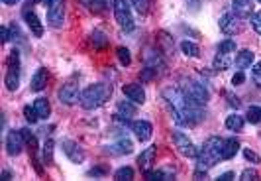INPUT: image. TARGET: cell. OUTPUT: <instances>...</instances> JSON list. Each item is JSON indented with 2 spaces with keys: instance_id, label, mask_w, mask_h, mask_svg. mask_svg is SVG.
Masks as SVG:
<instances>
[{
  "instance_id": "obj_1",
  "label": "cell",
  "mask_w": 261,
  "mask_h": 181,
  "mask_svg": "<svg viewBox=\"0 0 261 181\" xmlns=\"http://www.w3.org/2000/svg\"><path fill=\"white\" fill-rule=\"evenodd\" d=\"M163 99L171 108L173 120L181 126H194L204 118L203 105L194 103L190 97L185 95V90L179 89V87L163 89Z\"/></svg>"
},
{
  "instance_id": "obj_2",
  "label": "cell",
  "mask_w": 261,
  "mask_h": 181,
  "mask_svg": "<svg viewBox=\"0 0 261 181\" xmlns=\"http://www.w3.org/2000/svg\"><path fill=\"white\" fill-rule=\"evenodd\" d=\"M110 97H112V85L94 83V85H88L87 89L81 93L79 105L83 106L85 110H94V108H101Z\"/></svg>"
},
{
  "instance_id": "obj_3",
  "label": "cell",
  "mask_w": 261,
  "mask_h": 181,
  "mask_svg": "<svg viewBox=\"0 0 261 181\" xmlns=\"http://www.w3.org/2000/svg\"><path fill=\"white\" fill-rule=\"evenodd\" d=\"M222 150H224V140L222 138H218V136H210L206 142H204V146L199 150V156H197V164L199 167L197 169H210V167H214L222 160Z\"/></svg>"
},
{
  "instance_id": "obj_4",
  "label": "cell",
  "mask_w": 261,
  "mask_h": 181,
  "mask_svg": "<svg viewBox=\"0 0 261 181\" xmlns=\"http://www.w3.org/2000/svg\"><path fill=\"white\" fill-rule=\"evenodd\" d=\"M6 75H4V85L8 90H18L20 87V51L12 49L8 59H6Z\"/></svg>"
},
{
  "instance_id": "obj_5",
  "label": "cell",
  "mask_w": 261,
  "mask_h": 181,
  "mask_svg": "<svg viewBox=\"0 0 261 181\" xmlns=\"http://www.w3.org/2000/svg\"><path fill=\"white\" fill-rule=\"evenodd\" d=\"M112 8H114V18H116L118 26L124 32H132L136 28L134 24V16H132V8L126 0H114L112 2Z\"/></svg>"
},
{
  "instance_id": "obj_6",
  "label": "cell",
  "mask_w": 261,
  "mask_h": 181,
  "mask_svg": "<svg viewBox=\"0 0 261 181\" xmlns=\"http://www.w3.org/2000/svg\"><path fill=\"white\" fill-rule=\"evenodd\" d=\"M47 6V24L51 28H61L65 22V0H44Z\"/></svg>"
},
{
  "instance_id": "obj_7",
  "label": "cell",
  "mask_w": 261,
  "mask_h": 181,
  "mask_svg": "<svg viewBox=\"0 0 261 181\" xmlns=\"http://www.w3.org/2000/svg\"><path fill=\"white\" fill-rule=\"evenodd\" d=\"M181 89L185 90V95H187V97H190V99H192L194 103H199V105H206V103H208V99H210L208 89L204 87L201 81H194V79L185 81V85H183Z\"/></svg>"
},
{
  "instance_id": "obj_8",
  "label": "cell",
  "mask_w": 261,
  "mask_h": 181,
  "mask_svg": "<svg viewBox=\"0 0 261 181\" xmlns=\"http://www.w3.org/2000/svg\"><path fill=\"white\" fill-rule=\"evenodd\" d=\"M218 26H220V30L224 32L226 36H236V34H240L242 32V18L236 14V12H226V14L220 18V22H218Z\"/></svg>"
},
{
  "instance_id": "obj_9",
  "label": "cell",
  "mask_w": 261,
  "mask_h": 181,
  "mask_svg": "<svg viewBox=\"0 0 261 181\" xmlns=\"http://www.w3.org/2000/svg\"><path fill=\"white\" fill-rule=\"evenodd\" d=\"M173 144L175 148L179 150V154H183L185 158H197L199 156V150L192 144V140L187 134H183V132H173Z\"/></svg>"
},
{
  "instance_id": "obj_10",
  "label": "cell",
  "mask_w": 261,
  "mask_h": 181,
  "mask_svg": "<svg viewBox=\"0 0 261 181\" xmlns=\"http://www.w3.org/2000/svg\"><path fill=\"white\" fill-rule=\"evenodd\" d=\"M24 144H26V138L22 134V130H12V132L6 134V152H8V156L22 154Z\"/></svg>"
},
{
  "instance_id": "obj_11",
  "label": "cell",
  "mask_w": 261,
  "mask_h": 181,
  "mask_svg": "<svg viewBox=\"0 0 261 181\" xmlns=\"http://www.w3.org/2000/svg\"><path fill=\"white\" fill-rule=\"evenodd\" d=\"M61 148H63V154L71 160L73 164H83L85 158H87L85 150H83L77 142H73V140H63V142H61Z\"/></svg>"
},
{
  "instance_id": "obj_12",
  "label": "cell",
  "mask_w": 261,
  "mask_h": 181,
  "mask_svg": "<svg viewBox=\"0 0 261 181\" xmlns=\"http://www.w3.org/2000/svg\"><path fill=\"white\" fill-rule=\"evenodd\" d=\"M57 97H59V101H61V105L71 106L75 105V103H79L81 93H79V87H77L73 81H69V83H65V85L59 89Z\"/></svg>"
},
{
  "instance_id": "obj_13",
  "label": "cell",
  "mask_w": 261,
  "mask_h": 181,
  "mask_svg": "<svg viewBox=\"0 0 261 181\" xmlns=\"http://www.w3.org/2000/svg\"><path fill=\"white\" fill-rule=\"evenodd\" d=\"M132 132L138 138V142H147L153 134V126L147 120H134L132 122Z\"/></svg>"
},
{
  "instance_id": "obj_14",
  "label": "cell",
  "mask_w": 261,
  "mask_h": 181,
  "mask_svg": "<svg viewBox=\"0 0 261 181\" xmlns=\"http://www.w3.org/2000/svg\"><path fill=\"white\" fill-rule=\"evenodd\" d=\"M122 93H124L130 101H134L136 105H144L145 103V90L140 83H128V85H124V87H122Z\"/></svg>"
},
{
  "instance_id": "obj_15",
  "label": "cell",
  "mask_w": 261,
  "mask_h": 181,
  "mask_svg": "<svg viewBox=\"0 0 261 181\" xmlns=\"http://www.w3.org/2000/svg\"><path fill=\"white\" fill-rule=\"evenodd\" d=\"M24 20H26V24H28V28L31 30V34L36 36V38H42L44 36V24L40 22V18L36 12H31L29 8L24 10Z\"/></svg>"
},
{
  "instance_id": "obj_16",
  "label": "cell",
  "mask_w": 261,
  "mask_h": 181,
  "mask_svg": "<svg viewBox=\"0 0 261 181\" xmlns=\"http://www.w3.org/2000/svg\"><path fill=\"white\" fill-rule=\"evenodd\" d=\"M155 154H157V146H149V148H145V150L138 156V166H140V169L149 171V169H151V166H153Z\"/></svg>"
},
{
  "instance_id": "obj_17",
  "label": "cell",
  "mask_w": 261,
  "mask_h": 181,
  "mask_svg": "<svg viewBox=\"0 0 261 181\" xmlns=\"http://www.w3.org/2000/svg\"><path fill=\"white\" fill-rule=\"evenodd\" d=\"M116 116L120 120H130L132 116H136V103L134 101H120L116 106Z\"/></svg>"
},
{
  "instance_id": "obj_18",
  "label": "cell",
  "mask_w": 261,
  "mask_h": 181,
  "mask_svg": "<svg viewBox=\"0 0 261 181\" xmlns=\"http://www.w3.org/2000/svg\"><path fill=\"white\" fill-rule=\"evenodd\" d=\"M232 8L240 18H251V14H253L251 0H232Z\"/></svg>"
},
{
  "instance_id": "obj_19",
  "label": "cell",
  "mask_w": 261,
  "mask_h": 181,
  "mask_svg": "<svg viewBox=\"0 0 261 181\" xmlns=\"http://www.w3.org/2000/svg\"><path fill=\"white\" fill-rule=\"evenodd\" d=\"M106 152H108V154H114V156L132 154V152H134V144H132V140H128V138H122L120 142L112 144V146H108V148H106Z\"/></svg>"
},
{
  "instance_id": "obj_20",
  "label": "cell",
  "mask_w": 261,
  "mask_h": 181,
  "mask_svg": "<svg viewBox=\"0 0 261 181\" xmlns=\"http://www.w3.org/2000/svg\"><path fill=\"white\" fill-rule=\"evenodd\" d=\"M47 79H49V75H47V69L40 67V69L34 73V77H31V90H36V93L44 90L45 85H47Z\"/></svg>"
},
{
  "instance_id": "obj_21",
  "label": "cell",
  "mask_w": 261,
  "mask_h": 181,
  "mask_svg": "<svg viewBox=\"0 0 261 181\" xmlns=\"http://www.w3.org/2000/svg\"><path fill=\"white\" fill-rule=\"evenodd\" d=\"M253 63V51L251 49H242L236 53V67L238 69H246V67H251Z\"/></svg>"
},
{
  "instance_id": "obj_22",
  "label": "cell",
  "mask_w": 261,
  "mask_h": 181,
  "mask_svg": "<svg viewBox=\"0 0 261 181\" xmlns=\"http://www.w3.org/2000/svg\"><path fill=\"white\" fill-rule=\"evenodd\" d=\"M240 150V142L236 138H228L224 140V150H222V160H232L234 156Z\"/></svg>"
},
{
  "instance_id": "obj_23",
  "label": "cell",
  "mask_w": 261,
  "mask_h": 181,
  "mask_svg": "<svg viewBox=\"0 0 261 181\" xmlns=\"http://www.w3.org/2000/svg\"><path fill=\"white\" fill-rule=\"evenodd\" d=\"M145 177H147V179L169 181L175 177V171L173 169H149V171H145Z\"/></svg>"
},
{
  "instance_id": "obj_24",
  "label": "cell",
  "mask_w": 261,
  "mask_h": 181,
  "mask_svg": "<svg viewBox=\"0 0 261 181\" xmlns=\"http://www.w3.org/2000/svg\"><path fill=\"white\" fill-rule=\"evenodd\" d=\"M145 63H147L149 67L157 69V71L165 67V61L161 59V55L157 53V51H153V49H147V51H145Z\"/></svg>"
},
{
  "instance_id": "obj_25",
  "label": "cell",
  "mask_w": 261,
  "mask_h": 181,
  "mask_svg": "<svg viewBox=\"0 0 261 181\" xmlns=\"http://www.w3.org/2000/svg\"><path fill=\"white\" fill-rule=\"evenodd\" d=\"M34 108H36V112H38V116H40V118H47V116H49V112H51V105H49V101L44 99V97L36 99Z\"/></svg>"
},
{
  "instance_id": "obj_26",
  "label": "cell",
  "mask_w": 261,
  "mask_h": 181,
  "mask_svg": "<svg viewBox=\"0 0 261 181\" xmlns=\"http://www.w3.org/2000/svg\"><path fill=\"white\" fill-rule=\"evenodd\" d=\"M244 116H240V114H230L228 118H226V128L228 130H232V132H242L244 130Z\"/></svg>"
},
{
  "instance_id": "obj_27",
  "label": "cell",
  "mask_w": 261,
  "mask_h": 181,
  "mask_svg": "<svg viewBox=\"0 0 261 181\" xmlns=\"http://www.w3.org/2000/svg\"><path fill=\"white\" fill-rule=\"evenodd\" d=\"M228 55H230V53H222V51H218L216 55H214L212 65H214L216 71H226V69L230 67V57H228Z\"/></svg>"
},
{
  "instance_id": "obj_28",
  "label": "cell",
  "mask_w": 261,
  "mask_h": 181,
  "mask_svg": "<svg viewBox=\"0 0 261 181\" xmlns=\"http://www.w3.org/2000/svg\"><path fill=\"white\" fill-rule=\"evenodd\" d=\"M181 51H183L187 57H199V55H201V47L194 44V42H189V40L181 42Z\"/></svg>"
},
{
  "instance_id": "obj_29",
  "label": "cell",
  "mask_w": 261,
  "mask_h": 181,
  "mask_svg": "<svg viewBox=\"0 0 261 181\" xmlns=\"http://www.w3.org/2000/svg\"><path fill=\"white\" fill-rule=\"evenodd\" d=\"M53 150H55V142H53L51 138H49V140H45L44 150H42V156H44L45 166H51V164H53Z\"/></svg>"
},
{
  "instance_id": "obj_30",
  "label": "cell",
  "mask_w": 261,
  "mask_h": 181,
  "mask_svg": "<svg viewBox=\"0 0 261 181\" xmlns=\"http://www.w3.org/2000/svg\"><path fill=\"white\" fill-rule=\"evenodd\" d=\"M90 42H92L94 47H104V45L108 44V38H106V34H104V32L94 30L92 34H90Z\"/></svg>"
},
{
  "instance_id": "obj_31",
  "label": "cell",
  "mask_w": 261,
  "mask_h": 181,
  "mask_svg": "<svg viewBox=\"0 0 261 181\" xmlns=\"http://www.w3.org/2000/svg\"><path fill=\"white\" fill-rule=\"evenodd\" d=\"M114 177L120 181H130L134 179V169L128 166H124V167H118L116 171H114Z\"/></svg>"
},
{
  "instance_id": "obj_32",
  "label": "cell",
  "mask_w": 261,
  "mask_h": 181,
  "mask_svg": "<svg viewBox=\"0 0 261 181\" xmlns=\"http://www.w3.org/2000/svg\"><path fill=\"white\" fill-rule=\"evenodd\" d=\"M246 118H247L249 124H259L261 122V108L259 106H249V108H247Z\"/></svg>"
},
{
  "instance_id": "obj_33",
  "label": "cell",
  "mask_w": 261,
  "mask_h": 181,
  "mask_svg": "<svg viewBox=\"0 0 261 181\" xmlns=\"http://www.w3.org/2000/svg\"><path fill=\"white\" fill-rule=\"evenodd\" d=\"M116 55H118V59H120V63L124 65V67H128L132 63V55H130V49L128 47H124V45H120L116 49Z\"/></svg>"
},
{
  "instance_id": "obj_34",
  "label": "cell",
  "mask_w": 261,
  "mask_h": 181,
  "mask_svg": "<svg viewBox=\"0 0 261 181\" xmlns=\"http://www.w3.org/2000/svg\"><path fill=\"white\" fill-rule=\"evenodd\" d=\"M83 4L90 12H102L104 6H106V0H83Z\"/></svg>"
},
{
  "instance_id": "obj_35",
  "label": "cell",
  "mask_w": 261,
  "mask_h": 181,
  "mask_svg": "<svg viewBox=\"0 0 261 181\" xmlns=\"http://www.w3.org/2000/svg\"><path fill=\"white\" fill-rule=\"evenodd\" d=\"M218 51H222V53H234L236 51V42L234 40H224V42H220L218 44Z\"/></svg>"
},
{
  "instance_id": "obj_36",
  "label": "cell",
  "mask_w": 261,
  "mask_h": 181,
  "mask_svg": "<svg viewBox=\"0 0 261 181\" xmlns=\"http://www.w3.org/2000/svg\"><path fill=\"white\" fill-rule=\"evenodd\" d=\"M240 179H242V181H257V179H259V173H257V169L247 167V169H244V171H242Z\"/></svg>"
},
{
  "instance_id": "obj_37",
  "label": "cell",
  "mask_w": 261,
  "mask_h": 181,
  "mask_svg": "<svg viewBox=\"0 0 261 181\" xmlns=\"http://www.w3.org/2000/svg\"><path fill=\"white\" fill-rule=\"evenodd\" d=\"M132 4L140 14H145L149 10V0H132Z\"/></svg>"
},
{
  "instance_id": "obj_38",
  "label": "cell",
  "mask_w": 261,
  "mask_h": 181,
  "mask_svg": "<svg viewBox=\"0 0 261 181\" xmlns=\"http://www.w3.org/2000/svg\"><path fill=\"white\" fill-rule=\"evenodd\" d=\"M251 77H253V83L261 87V61H257L255 65H251Z\"/></svg>"
},
{
  "instance_id": "obj_39",
  "label": "cell",
  "mask_w": 261,
  "mask_h": 181,
  "mask_svg": "<svg viewBox=\"0 0 261 181\" xmlns=\"http://www.w3.org/2000/svg\"><path fill=\"white\" fill-rule=\"evenodd\" d=\"M24 116H26V120H28V122H31V124H34V122L38 120V118H40V116H38V112H36V108H34V106H24Z\"/></svg>"
},
{
  "instance_id": "obj_40",
  "label": "cell",
  "mask_w": 261,
  "mask_h": 181,
  "mask_svg": "<svg viewBox=\"0 0 261 181\" xmlns=\"http://www.w3.org/2000/svg\"><path fill=\"white\" fill-rule=\"evenodd\" d=\"M251 26H253V30L261 36V12H253V14H251Z\"/></svg>"
},
{
  "instance_id": "obj_41",
  "label": "cell",
  "mask_w": 261,
  "mask_h": 181,
  "mask_svg": "<svg viewBox=\"0 0 261 181\" xmlns=\"http://www.w3.org/2000/svg\"><path fill=\"white\" fill-rule=\"evenodd\" d=\"M155 73H157V69H153V67H149V65H147V67H145L144 71H142V81H151V79H153V77H155Z\"/></svg>"
},
{
  "instance_id": "obj_42",
  "label": "cell",
  "mask_w": 261,
  "mask_h": 181,
  "mask_svg": "<svg viewBox=\"0 0 261 181\" xmlns=\"http://www.w3.org/2000/svg\"><path fill=\"white\" fill-rule=\"evenodd\" d=\"M244 156H246L247 162H251V164H259V156H257V154H255L253 150L246 148V150H244Z\"/></svg>"
},
{
  "instance_id": "obj_43",
  "label": "cell",
  "mask_w": 261,
  "mask_h": 181,
  "mask_svg": "<svg viewBox=\"0 0 261 181\" xmlns=\"http://www.w3.org/2000/svg\"><path fill=\"white\" fill-rule=\"evenodd\" d=\"M108 171H106V167H92V169H88V175L90 177H104Z\"/></svg>"
},
{
  "instance_id": "obj_44",
  "label": "cell",
  "mask_w": 261,
  "mask_h": 181,
  "mask_svg": "<svg viewBox=\"0 0 261 181\" xmlns=\"http://www.w3.org/2000/svg\"><path fill=\"white\" fill-rule=\"evenodd\" d=\"M244 81H246V75H244V71L240 69V71H238V73L232 77V85H236V87H238V85H242Z\"/></svg>"
},
{
  "instance_id": "obj_45",
  "label": "cell",
  "mask_w": 261,
  "mask_h": 181,
  "mask_svg": "<svg viewBox=\"0 0 261 181\" xmlns=\"http://www.w3.org/2000/svg\"><path fill=\"white\" fill-rule=\"evenodd\" d=\"M0 40H2V44H6V42L10 40V34H8V28H6V26H2V30H0Z\"/></svg>"
},
{
  "instance_id": "obj_46",
  "label": "cell",
  "mask_w": 261,
  "mask_h": 181,
  "mask_svg": "<svg viewBox=\"0 0 261 181\" xmlns=\"http://www.w3.org/2000/svg\"><path fill=\"white\" fill-rule=\"evenodd\" d=\"M226 97H228V103H230V106H236V108L240 106V99H238V97H232L230 93H226Z\"/></svg>"
},
{
  "instance_id": "obj_47",
  "label": "cell",
  "mask_w": 261,
  "mask_h": 181,
  "mask_svg": "<svg viewBox=\"0 0 261 181\" xmlns=\"http://www.w3.org/2000/svg\"><path fill=\"white\" fill-rule=\"evenodd\" d=\"M185 2L189 4L192 12H197V10H199V6H201V0H185Z\"/></svg>"
},
{
  "instance_id": "obj_48",
  "label": "cell",
  "mask_w": 261,
  "mask_h": 181,
  "mask_svg": "<svg viewBox=\"0 0 261 181\" xmlns=\"http://www.w3.org/2000/svg\"><path fill=\"white\" fill-rule=\"evenodd\" d=\"M218 179H220V181H230V179H234V173H232V171H226V173L218 175Z\"/></svg>"
},
{
  "instance_id": "obj_49",
  "label": "cell",
  "mask_w": 261,
  "mask_h": 181,
  "mask_svg": "<svg viewBox=\"0 0 261 181\" xmlns=\"http://www.w3.org/2000/svg\"><path fill=\"white\" fill-rule=\"evenodd\" d=\"M0 177H2L4 181H8L10 177H12V173H10V171H2V175H0Z\"/></svg>"
},
{
  "instance_id": "obj_50",
  "label": "cell",
  "mask_w": 261,
  "mask_h": 181,
  "mask_svg": "<svg viewBox=\"0 0 261 181\" xmlns=\"http://www.w3.org/2000/svg\"><path fill=\"white\" fill-rule=\"evenodd\" d=\"M18 0H2V4H6V6H10V4H16Z\"/></svg>"
},
{
  "instance_id": "obj_51",
  "label": "cell",
  "mask_w": 261,
  "mask_h": 181,
  "mask_svg": "<svg viewBox=\"0 0 261 181\" xmlns=\"http://www.w3.org/2000/svg\"><path fill=\"white\" fill-rule=\"evenodd\" d=\"M257 2H261V0H257Z\"/></svg>"
}]
</instances>
